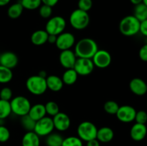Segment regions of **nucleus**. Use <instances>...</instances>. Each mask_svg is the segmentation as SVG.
<instances>
[{
	"instance_id": "nucleus-1",
	"label": "nucleus",
	"mask_w": 147,
	"mask_h": 146,
	"mask_svg": "<svg viewBox=\"0 0 147 146\" xmlns=\"http://www.w3.org/2000/svg\"><path fill=\"white\" fill-rule=\"evenodd\" d=\"M98 50L97 42L88 37L82 38L75 44L74 52L78 58L92 59Z\"/></svg>"
},
{
	"instance_id": "nucleus-2",
	"label": "nucleus",
	"mask_w": 147,
	"mask_h": 146,
	"mask_svg": "<svg viewBox=\"0 0 147 146\" xmlns=\"http://www.w3.org/2000/svg\"><path fill=\"white\" fill-rule=\"evenodd\" d=\"M119 31L126 37H132L139 32L140 21L134 15L123 17L119 22Z\"/></svg>"
},
{
	"instance_id": "nucleus-3",
	"label": "nucleus",
	"mask_w": 147,
	"mask_h": 146,
	"mask_svg": "<svg viewBox=\"0 0 147 146\" xmlns=\"http://www.w3.org/2000/svg\"><path fill=\"white\" fill-rule=\"evenodd\" d=\"M90 18L88 12L79 9L73 10L69 17V21L73 29L83 30L87 28L90 24Z\"/></svg>"
},
{
	"instance_id": "nucleus-4",
	"label": "nucleus",
	"mask_w": 147,
	"mask_h": 146,
	"mask_svg": "<svg viewBox=\"0 0 147 146\" xmlns=\"http://www.w3.org/2000/svg\"><path fill=\"white\" fill-rule=\"evenodd\" d=\"M26 87L31 94L34 95H42L47 90L46 78L39 74L30 76L26 81Z\"/></svg>"
},
{
	"instance_id": "nucleus-5",
	"label": "nucleus",
	"mask_w": 147,
	"mask_h": 146,
	"mask_svg": "<svg viewBox=\"0 0 147 146\" xmlns=\"http://www.w3.org/2000/svg\"><path fill=\"white\" fill-rule=\"evenodd\" d=\"M11 113L17 116L26 115L29 113L32 104L29 99L24 96L18 95L10 100Z\"/></svg>"
},
{
	"instance_id": "nucleus-6",
	"label": "nucleus",
	"mask_w": 147,
	"mask_h": 146,
	"mask_svg": "<svg viewBox=\"0 0 147 146\" xmlns=\"http://www.w3.org/2000/svg\"><path fill=\"white\" fill-rule=\"evenodd\" d=\"M98 128L94 123L90 121H83L77 127L78 137L83 141L88 142L96 138Z\"/></svg>"
},
{
	"instance_id": "nucleus-7",
	"label": "nucleus",
	"mask_w": 147,
	"mask_h": 146,
	"mask_svg": "<svg viewBox=\"0 0 147 146\" xmlns=\"http://www.w3.org/2000/svg\"><path fill=\"white\" fill-rule=\"evenodd\" d=\"M66 27V21L61 16L51 17L45 24V31L48 34L59 35L63 32Z\"/></svg>"
},
{
	"instance_id": "nucleus-8",
	"label": "nucleus",
	"mask_w": 147,
	"mask_h": 146,
	"mask_svg": "<svg viewBox=\"0 0 147 146\" xmlns=\"http://www.w3.org/2000/svg\"><path fill=\"white\" fill-rule=\"evenodd\" d=\"M53 118L49 116H45L36 122L34 132L40 137H46L54 130Z\"/></svg>"
},
{
	"instance_id": "nucleus-9",
	"label": "nucleus",
	"mask_w": 147,
	"mask_h": 146,
	"mask_svg": "<svg viewBox=\"0 0 147 146\" xmlns=\"http://www.w3.org/2000/svg\"><path fill=\"white\" fill-rule=\"evenodd\" d=\"M55 46L58 50H70L76 44V37L72 33L68 31H63L57 36Z\"/></svg>"
},
{
	"instance_id": "nucleus-10",
	"label": "nucleus",
	"mask_w": 147,
	"mask_h": 146,
	"mask_svg": "<svg viewBox=\"0 0 147 146\" xmlns=\"http://www.w3.org/2000/svg\"><path fill=\"white\" fill-rule=\"evenodd\" d=\"M94 67L92 59L77 58L73 69L78 75L87 76L93 72Z\"/></svg>"
},
{
	"instance_id": "nucleus-11",
	"label": "nucleus",
	"mask_w": 147,
	"mask_h": 146,
	"mask_svg": "<svg viewBox=\"0 0 147 146\" xmlns=\"http://www.w3.org/2000/svg\"><path fill=\"white\" fill-rule=\"evenodd\" d=\"M95 67L99 69L107 68L111 64L112 61V57L110 53L105 50H99L96 52V54L92 58Z\"/></svg>"
},
{
	"instance_id": "nucleus-12",
	"label": "nucleus",
	"mask_w": 147,
	"mask_h": 146,
	"mask_svg": "<svg viewBox=\"0 0 147 146\" xmlns=\"http://www.w3.org/2000/svg\"><path fill=\"white\" fill-rule=\"evenodd\" d=\"M136 110L131 105L120 106L116 116L119 121L124 123H129L134 121Z\"/></svg>"
},
{
	"instance_id": "nucleus-13",
	"label": "nucleus",
	"mask_w": 147,
	"mask_h": 146,
	"mask_svg": "<svg viewBox=\"0 0 147 146\" xmlns=\"http://www.w3.org/2000/svg\"><path fill=\"white\" fill-rule=\"evenodd\" d=\"M53 121L55 129L59 132H65L67 130L71 124L70 117L63 112H59L56 115L53 117Z\"/></svg>"
},
{
	"instance_id": "nucleus-14",
	"label": "nucleus",
	"mask_w": 147,
	"mask_h": 146,
	"mask_svg": "<svg viewBox=\"0 0 147 146\" xmlns=\"http://www.w3.org/2000/svg\"><path fill=\"white\" fill-rule=\"evenodd\" d=\"M78 57H76L74 51L71 50H63L59 55V62L62 67L65 70L73 68Z\"/></svg>"
},
{
	"instance_id": "nucleus-15",
	"label": "nucleus",
	"mask_w": 147,
	"mask_h": 146,
	"mask_svg": "<svg viewBox=\"0 0 147 146\" xmlns=\"http://www.w3.org/2000/svg\"><path fill=\"white\" fill-rule=\"evenodd\" d=\"M18 62V57L12 52H5L0 54V65L12 70L17 67Z\"/></svg>"
},
{
	"instance_id": "nucleus-16",
	"label": "nucleus",
	"mask_w": 147,
	"mask_h": 146,
	"mask_svg": "<svg viewBox=\"0 0 147 146\" xmlns=\"http://www.w3.org/2000/svg\"><path fill=\"white\" fill-rule=\"evenodd\" d=\"M129 88L134 94L138 96L144 95L147 92L146 83L139 77H135L131 80L129 82Z\"/></svg>"
},
{
	"instance_id": "nucleus-17",
	"label": "nucleus",
	"mask_w": 147,
	"mask_h": 146,
	"mask_svg": "<svg viewBox=\"0 0 147 146\" xmlns=\"http://www.w3.org/2000/svg\"><path fill=\"white\" fill-rule=\"evenodd\" d=\"M147 134V127L146 125L135 123L130 130V136L134 141L139 142L146 137Z\"/></svg>"
},
{
	"instance_id": "nucleus-18",
	"label": "nucleus",
	"mask_w": 147,
	"mask_h": 146,
	"mask_svg": "<svg viewBox=\"0 0 147 146\" xmlns=\"http://www.w3.org/2000/svg\"><path fill=\"white\" fill-rule=\"evenodd\" d=\"M114 137V132L111 127L104 126L98 129L96 139L100 143H107L111 141Z\"/></svg>"
},
{
	"instance_id": "nucleus-19",
	"label": "nucleus",
	"mask_w": 147,
	"mask_h": 146,
	"mask_svg": "<svg viewBox=\"0 0 147 146\" xmlns=\"http://www.w3.org/2000/svg\"><path fill=\"white\" fill-rule=\"evenodd\" d=\"M47 89L53 92H59L63 89L64 83L61 77L55 74H51L46 77Z\"/></svg>"
},
{
	"instance_id": "nucleus-20",
	"label": "nucleus",
	"mask_w": 147,
	"mask_h": 146,
	"mask_svg": "<svg viewBox=\"0 0 147 146\" xmlns=\"http://www.w3.org/2000/svg\"><path fill=\"white\" fill-rule=\"evenodd\" d=\"M28 115L32 119H33L36 122L38 121L42 117H45L47 113H46L45 104H41V103H37L34 105H32Z\"/></svg>"
},
{
	"instance_id": "nucleus-21",
	"label": "nucleus",
	"mask_w": 147,
	"mask_h": 146,
	"mask_svg": "<svg viewBox=\"0 0 147 146\" xmlns=\"http://www.w3.org/2000/svg\"><path fill=\"white\" fill-rule=\"evenodd\" d=\"M48 33L45 29L36 30L30 37L31 42L35 46H41L47 42Z\"/></svg>"
},
{
	"instance_id": "nucleus-22",
	"label": "nucleus",
	"mask_w": 147,
	"mask_h": 146,
	"mask_svg": "<svg viewBox=\"0 0 147 146\" xmlns=\"http://www.w3.org/2000/svg\"><path fill=\"white\" fill-rule=\"evenodd\" d=\"M40 137L34 131L27 132L22 139V146H40Z\"/></svg>"
},
{
	"instance_id": "nucleus-23",
	"label": "nucleus",
	"mask_w": 147,
	"mask_h": 146,
	"mask_svg": "<svg viewBox=\"0 0 147 146\" xmlns=\"http://www.w3.org/2000/svg\"><path fill=\"white\" fill-rule=\"evenodd\" d=\"M78 76L79 75L74 69L70 68L67 69L64 72L61 78L64 84H66V85H73V84H74L76 82Z\"/></svg>"
},
{
	"instance_id": "nucleus-24",
	"label": "nucleus",
	"mask_w": 147,
	"mask_h": 146,
	"mask_svg": "<svg viewBox=\"0 0 147 146\" xmlns=\"http://www.w3.org/2000/svg\"><path fill=\"white\" fill-rule=\"evenodd\" d=\"M23 11H24V8L21 3H14L11 4L7 9V15L12 19H16L22 15Z\"/></svg>"
},
{
	"instance_id": "nucleus-25",
	"label": "nucleus",
	"mask_w": 147,
	"mask_h": 146,
	"mask_svg": "<svg viewBox=\"0 0 147 146\" xmlns=\"http://www.w3.org/2000/svg\"><path fill=\"white\" fill-rule=\"evenodd\" d=\"M63 136L57 133H52L46 136L45 143L47 146H62L63 141Z\"/></svg>"
},
{
	"instance_id": "nucleus-26",
	"label": "nucleus",
	"mask_w": 147,
	"mask_h": 146,
	"mask_svg": "<svg viewBox=\"0 0 147 146\" xmlns=\"http://www.w3.org/2000/svg\"><path fill=\"white\" fill-rule=\"evenodd\" d=\"M134 16L139 20L142 21L147 19V7L144 3L135 6L134 9Z\"/></svg>"
},
{
	"instance_id": "nucleus-27",
	"label": "nucleus",
	"mask_w": 147,
	"mask_h": 146,
	"mask_svg": "<svg viewBox=\"0 0 147 146\" xmlns=\"http://www.w3.org/2000/svg\"><path fill=\"white\" fill-rule=\"evenodd\" d=\"M11 109L10 101H6L0 99V120H4L11 115Z\"/></svg>"
},
{
	"instance_id": "nucleus-28",
	"label": "nucleus",
	"mask_w": 147,
	"mask_h": 146,
	"mask_svg": "<svg viewBox=\"0 0 147 146\" xmlns=\"http://www.w3.org/2000/svg\"><path fill=\"white\" fill-rule=\"evenodd\" d=\"M13 73L12 70L0 65V83L6 84L12 80Z\"/></svg>"
},
{
	"instance_id": "nucleus-29",
	"label": "nucleus",
	"mask_w": 147,
	"mask_h": 146,
	"mask_svg": "<svg viewBox=\"0 0 147 146\" xmlns=\"http://www.w3.org/2000/svg\"><path fill=\"white\" fill-rule=\"evenodd\" d=\"M20 123H21V125L23 128L25 130H27V132L34 131L36 121H34L33 119H32L28 114L26 115L22 116Z\"/></svg>"
},
{
	"instance_id": "nucleus-30",
	"label": "nucleus",
	"mask_w": 147,
	"mask_h": 146,
	"mask_svg": "<svg viewBox=\"0 0 147 146\" xmlns=\"http://www.w3.org/2000/svg\"><path fill=\"white\" fill-rule=\"evenodd\" d=\"M83 142L78 136H69L63 139L62 146H83Z\"/></svg>"
},
{
	"instance_id": "nucleus-31",
	"label": "nucleus",
	"mask_w": 147,
	"mask_h": 146,
	"mask_svg": "<svg viewBox=\"0 0 147 146\" xmlns=\"http://www.w3.org/2000/svg\"><path fill=\"white\" fill-rule=\"evenodd\" d=\"M119 104L116 102V101L113 100H108L105 102L104 105H103V109H104L105 112L109 115H116V113H117L118 110L119 108Z\"/></svg>"
},
{
	"instance_id": "nucleus-32",
	"label": "nucleus",
	"mask_w": 147,
	"mask_h": 146,
	"mask_svg": "<svg viewBox=\"0 0 147 146\" xmlns=\"http://www.w3.org/2000/svg\"><path fill=\"white\" fill-rule=\"evenodd\" d=\"M24 9L34 10L42 5L41 0H21L20 1Z\"/></svg>"
},
{
	"instance_id": "nucleus-33",
	"label": "nucleus",
	"mask_w": 147,
	"mask_h": 146,
	"mask_svg": "<svg viewBox=\"0 0 147 146\" xmlns=\"http://www.w3.org/2000/svg\"><path fill=\"white\" fill-rule=\"evenodd\" d=\"M45 107L46 113L50 117H54L60 112L58 104L54 101H48L45 104Z\"/></svg>"
},
{
	"instance_id": "nucleus-34",
	"label": "nucleus",
	"mask_w": 147,
	"mask_h": 146,
	"mask_svg": "<svg viewBox=\"0 0 147 146\" xmlns=\"http://www.w3.org/2000/svg\"><path fill=\"white\" fill-rule=\"evenodd\" d=\"M39 14L42 18L50 19L53 14V7L45 4H42L39 7Z\"/></svg>"
},
{
	"instance_id": "nucleus-35",
	"label": "nucleus",
	"mask_w": 147,
	"mask_h": 146,
	"mask_svg": "<svg viewBox=\"0 0 147 146\" xmlns=\"http://www.w3.org/2000/svg\"><path fill=\"white\" fill-rule=\"evenodd\" d=\"M93 7V1L92 0H78V9L83 11H90Z\"/></svg>"
},
{
	"instance_id": "nucleus-36",
	"label": "nucleus",
	"mask_w": 147,
	"mask_h": 146,
	"mask_svg": "<svg viewBox=\"0 0 147 146\" xmlns=\"http://www.w3.org/2000/svg\"><path fill=\"white\" fill-rule=\"evenodd\" d=\"M13 93L11 89L8 87H4L0 90V99L6 101H10L12 99Z\"/></svg>"
},
{
	"instance_id": "nucleus-37",
	"label": "nucleus",
	"mask_w": 147,
	"mask_h": 146,
	"mask_svg": "<svg viewBox=\"0 0 147 146\" xmlns=\"http://www.w3.org/2000/svg\"><path fill=\"white\" fill-rule=\"evenodd\" d=\"M10 138V131L7 127L0 125V143H6Z\"/></svg>"
},
{
	"instance_id": "nucleus-38",
	"label": "nucleus",
	"mask_w": 147,
	"mask_h": 146,
	"mask_svg": "<svg viewBox=\"0 0 147 146\" xmlns=\"http://www.w3.org/2000/svg\"><path fill=\"white\" fill-rule=\"evenodd\" d=\"M134 120L136 123H139V124L145 125L147 122V113L144 110H139L136 113Z\"/></svg>"
},
{
	"instance_id": "nucleus-39",
	"label": "nucleus",
	"mask_w": 147,
	"mask_h": 146,
	"mask_svg": "<svg viewBox=\"0 0 147 146\" xmlns=\"http://www.w3.org/2000/svg\"><path fill=\"white\" fill-rule=\"evenodd\" d=\"M139 58L144 62H147V43L144 44L139 52Z\"/></svg>"
},
{
	"instance_id": "nucleus-40",
	"label": "nucleus",
	"mask_w": 147,
	"mask_h": 146,
	"mask_svg": "<svg viewBox=\"0 0 147 146\" xmlns=\"http://www.w3.org/2000/svg\"><path fill=\"white\" fill-rule=\"evenodd\" d=\"M139 32H140L142 35L147 37V19L144 20V21L140 22Z\"/></svg>"
},
{
	"instance_id": "nucleus-41",
	"label": "nucleus",
	"mask_w": 147,
	"mask_h": 146,
	"mask_svg": "<svg viewBox=\"0 0 147 146\" xmlns=\"http://www.w3.org/2000/svg\"><path fill=\"white\" fill-rule=\"evenodd\" d=\"M42 4L53 7L58 3L59 0H41Z\"/></svg>"
},
{
	"instance_id": "nucleus-42",
	"label": "nucleus",
	"mask_w": 147,
	"mask_h": 146,
	"mask_svg": "<svg viewBox=\"0 0 147 146\" xmlns=\"http://www.w3.org/2000/svg\"><path fill=\"white\" fill-rule=\"evenodd\" d=\"M100 142L96 138L86 142V146H100Z\"/></svg>"
},
{
	"instance_id": "nucleus-43",
	"label": "nucleus",
	"mask_w": 147,
	"mask_h": 146,
	"mask_svg": "<svg viewBox=\"0 0 147 146\" xmlns=\"http://www.w3.org/2000/svg\"><path fill=\"white\" fill-rule=\"evenodd\" d=\"M56 40H57V36L54 34H49L48 38H47V42L50 44H55Z\"/></svg>"
},
{
	"instance_id": "nucleus-44",
	"label": "nucleus",
	"mask_w": 147,
	"mask_h": 146,
	"mask_svg": "<svg viewBox=\"0 0 147 146\" xmlns=\"http://www.w3.org/2000/svg\"><path fill=\"white\" fill-rule=\"evenodd\" d=\"M11 1V0H0V7H4L7 5Z\"/></svg>"
},
{
	"instance_id": "nucleus-45",
	"label": "nucleus",
	"mask_w": 147,
	"mask_h": 146,
	"mask_svg": "<svg viewBox=\"0 0 147 146\" xmlns=\"http://www.w3.org/2000/svg\"><path fill=\"white\" fill-rule=\"evenodd\" d=\"M131 3L133 4L134 5H137V4H141V3L143 2V0H130Z\"/></svg>"
},
{
	"instance_id": "nucleus-46",
	"label": "nucleus",
	"mask_w": 147,
	"mask_h": 146,
	"mask_svg": "<svg viewBox=\"0 0 147 146\" xmlns=\"http://www.w3.org/2000/svg\"><path fill=\"white\" fill-rule=\"evenodd\" d=\"M142 3H144V4L147 7V0H143V2Z\"/></svg>"
},
{
	"instance_id": "nucleus-47",
	"label": "nucleus",
	"mask_w": 147,
	"mask_h": 146,
	"mask_svg": "<svg viewBox=\"0 0 147 146\" xmlns=\"http://www.w3.org/2000/svg\"><path fill=\"white\" fill-rule=\"evenodd\" d=\"M146 89H147V83H146Z\"/></svg>"
}]
</instances>
